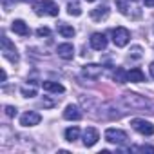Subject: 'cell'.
I'll list each match as a JSON object with an SVG mask.
<instances>
[{
    "label": "cell",
    "instance_id": "3",
    "mask_svg": "<svg viewBox=\"0 0 154 154\" xmlns=\"http://www.w3.org/2000/svg\"><path fill=\"white\" fill-rule=\"evenodd\" d=\"M131 125L134 131H138L140 134L143 136H152L154 134V125L149 122V120H143V118H132L131 120Z\"/></svg>",
    "mask_w": 154,
    "mask_h": 154
},
{
    "label": "cell",
    "instance_id": "29",
    "mask_svg": "<svg viewBox=\"0 0 154 154\" xmlns=\"http://www.w3.org/2000/svg\"><path fill=\"white\" fill-rule=\"evenodd\" d=\"M22 2H35V0H22Z\"/></svg>",
    "mask_w": 154,
    "mask_h": 154
},
{
    "label": "cell",
    "instance_id": "30",
    "mask_svg": "<svg viewBox=\"0 0 154 154\" xmlns=\"http://www.w3.org/2000/svg\"><path fill=\"white\" fill-rule=\"evenodd\" d=\"M87 2H94V0H87Z\"/></svg>",
    "mask_w": 154,
    "mask_h": 154
},
{
    "label": "cell",
    "instance_id": "20",
    "mask_svg": "<svg viewBox=\"0 0 154 154\" xmlns=\"http://www.w3.org/2000/svg\"><path fill=\"white\" fill-rule=\"evenodd\" d=\"M112 78H114V82H118V84H125V82H129V78H127V71H125L123 67H118V69L114 71Z\"/></svg>",
    "mask_w": 154,
    "mask_h": 154
},
{
    "label": "cell",
    "instance_id": "7",
    "mask_svg": "<svg viewBox=\"0 0 154 154\" xmlns=\"http://www.w3.org/2000/svg\"><path fill=\"white\" fill-rule=\"evenodd\" d=\"M40 120H42V116H40L36 111H27V112H24V114L20 116V125H24V127H33V125H38Z\"/></svg>",
    "mask_w": 154,
    "mask_h": 154
},
{
    "label": "cell",
    "instance_id": "15",
    "mask_svg": "<svg viewBox=\"0 0 154 154\" xmlns=\"http://www.w3.org/2000/svg\"><path fill=\"white\" fill-rule=\"evenodd\" d=\"M127 78L132 84H140V82H145V74H143V71L140 67H134V69L127 71Z\"/></svg>",
    "mask_w": 154,
    "mask_h": 154
},
{
    "label": "cell",
    "instance_id": "24",
    "mask_svg": "<svg viewBox=\"0 0 154 154\" xmlns=\"http://www.w3.org/2000/svg\"><path fill=\"white\" fill-rule=\"evenodd\" d=\"M36 35H38V36H49L51 31H49V27H38V29H36Z\"/></svg>",
    "mask_w": 154,
    "mask_h": 154
},
{
    "label": "cell",
    "instance_id": "19",
    "mask_svg": "<svg viewBox=\"0 0 154 154\" xmlns=\"http://www.w3.org/2000/svg\"><path fill=\"white\" fill-rule=\"evenodd\" d=\"M67 13H69L71 17H80V15H82L80 4L76 2V0H69V4H67Z\"/></svg>",
    "mask_w": 154,
    "mask_h": 154
},
{
    "label": "cell",
    "instance_id": "13",
    "mask_svg": "<svg viewBox=\"0 0 154 154\" xmlns=\"http://www.w3.org/2000/svg\"><path fill=\"white\" fill-rule=\"evenodd\" d=\"M63 118L65 120H80L82 118V112H80V109H78V105H67L65 107V111H63Z\"/></svg>",
    "mask_w": 154,
    "mask_h": 154
},
{
    "label": "cell",
    "instance_id": "9",
    "mask_svg": "<svg viewBox=\"0 0 154 154\" xmlns=\"http://www.w3.org/2000/svg\"><path fill=\"white\" fill-rule=\"evenodd\" d=\"M98 140H100V132H98L94 127H87V129L84 131V145H85V147L96 145Z\"/></svg>",
    "mask_w": 154,
    "mask_h": 154
},
{
    "label": "cell",
    "instance_id": "21",
    "mask_svg": "<svg viewBox=\"0 0 154 154\" xmlns=\"http://www.w3.org/2000/svg\"><path fill=\"white\" fill-rule=\"evenodd\" d=\"M58 33H60L63 38H72V36H74V27H72V26H67V24H60V26H58Z\"/></svg>",
    "mask_w": 154,
    "mask_h": 154
},
{
    "label": "cell",
    "instance_id": "26",
    "mask_svg": "<svg viewBox=\"0 0 154 154\" xmlns=\"http://www.w3.org/2000/svg\"><path fill=\"white\" fill-rule=\"evenodd\" d=\"M42 105L44 107H53V102L51 100H42Z\"/></svg>",
    "mask_w": 154,
    "mask_h": 154
},
{
    "label": "cell",
    "instance_id": "4",
    "mask_svg": "<svg viewBox=\"0 0 154 154\" xmlns=\"http://www.w3.org/2000/svg\"><path fill=\"white\" fill-rule=\"evenodd\" d=\"M2 54H4V58H8V60L13 62V63L18 62L17 47H15V44H11V40H9L6 35H2Z\"/></svg>",
    "mask_w": 154,
    "mask_h": 154
},
{
    "label": "cell",
    "instance_id": "22",
    "mask_svg": "<svg viewBox=\"0 0 154 154\" xmlns=\"http://www.w3.org/2000/svg\"><path fill=\"white\" fill-rule=\"evenodd\" d=\"M22 94L26 96V98H33V96H36V89L35 87H22Z\"/></svg>",
    "mask_w": 154,
    "mask_h": 154
},
{
    "label": "cell",
    "instance_id": "18",
    "mask_svg": "<svg viewBox=\"0 0 154 154\" xmlns=\"http://www.w3.org/2000/svg\"><path fill=\"white\" fill-rule=\"evenodd\" d=\"M80 138V129L78 127H76V125H72V127H69V129H65V140L67 141H76V140H78Z\"/></svg>",
    "mask_w": 154,
    "mask_h": 154
},
{
    "label": "cell",
    "instance_id": "28",
    "mask_svg": "<svg viewBox=\"0 0 154 154\" xmlns=\"http://www.w3.org/2000/svg\"><path fill=\"white\" fill-rule=\"evenodd\" d=\"M149 71H150V74H152V76H154V62H152V63H150V67H149Z\"/></svg>",
    "mask_w": 154,
    "mask_h": 154
},
{
    "label": "cell",
    "instance_id": "8",
    "mask_svg": "<svg viewBox=\"0 0 154 154\" xmlns=\"http://www.w3.org/2000/svg\"><path fill=\"white\" fill-rule=\"evenodd\" d=\"M89 44L94 51H103L107 47V38L103 33H93L91 38H89Z\"/></svg>",
    "mask_w": 154,
    "mask_h": 154
},
{
    "label": "cell",
    "instance_id": "23",
    "mask_svg": "<svg viewBox=\"0 0 154 154\" xmlns=\"http://www.w3.org/2000/svg\"><path fill=\"white\" fill-rule=\"evenodd\" d=\"M132 150H140V152H152V154H154V147H150V145H141V147H136V149H132Z\"/></svg>",
    "mask_w": 154,
    "mask_h": 154
},
{
    "label": "cell",
    "instance_id": "25",
    "mask_svg": "<svg viewBox=\"0 0 154 154\" xmlns=\"http://www.w3.org/2000/svg\"><path fill=\"white\" fill-rule=\"evenodd\" d=\"M4 109H6V114H8L9 118H13V116H17V109H15V107H11V105H6Z\"/></svg>",
    "mask_w": 154,
    "mask_h": 154
},
{
    "label": "cell",
    "instance_id": "16",
    "mask_svg": "<svg viewBox=\"0 0 154 154\" xmlns=\"http://www.w3.org/2000/svg\"><path fill=\"white\" fill-rule=\"evenodd\" d=\"M42 87H44V91H47V93H56V94L65 91V87H63L62 84L51 82V80H44V82H42Z\"/></svg>",
    "mask_w": 154,
    "mask_h": 154
},
{
    "label": "cell",
    "instance_id": "12",
    "mask_svg": "<svg viewBox=\"0 0 154 154\" xmlns=\"http://www.w3.org/2000/svg\"><path fill=\"white\" fill-rule=\"evenodd\" d=\"M107 17H109V8H107V6H100V8L91 9V18H93L94 22H102V20H105Z\"/></svg>",
    "mask_w": 154,
    "mask_h": 154
},
{
    "label": "cell",
    "instance_id": "27",
    "mask_svg": "<svg viewBox=\"0 0 154 154\" xmlns=\"http://www.w3.org/2000/svg\"><path fill=\"white\" fill-rule=\"evenodd\" d=\"M143 4H145L147 8H154V0H143Z\"/></svg>",
    "mask_w": 154,
    "mask_h": 154
},
{
    "label": "cell",
    "instance_id": "1",
    "mask_svg": "<svg viewBox=\"0 0 154 154\" xmlns=\"http://www.w3.org/2000/svg\"><path fill=\"white\" fill-rule=\"evenodd\" d=\"M58 6L53 2V0H42V2L35 4V13L36 15H49V17H58Z\"/></svg>",
    "mask_w": 154,
    "mask_h": 154
},
{
    "label": "cell",
    "instance_id": "5",
    "mask_svg": "<svg viewBox=\"0 0 154 154\" xmlns=\"http://www.w3.org/2000/svg\"><path fill=\"white\" fill-rule=\"evenodd\" d=\"M131 40V33L125 27H114L112 29V42L116 47H125Z\"/></svg>",
    "mask_w": 154,
    "mask_h": 154
},
{
    "label": "cell",
    "instance_id": "17",
    "mask_svg": "<svg viewBox=\"0 0 154 154\" xmlns=\"http://www.w3.org/2000/svg\"><path fill=\"white\" fill-rule=\"evenodd\" d=\"M123 102H125V103H129L131 107H134V105H143V107H145V105H149V103H147V100H141L138 94H123Z\"/></svg>",
    "mask_w": 154,
    "mask_h": 154
},
{
    "label": "cell",
    "instance_id": "14",
    "mask_svg": "<svg viewBox=\"0 0 154 154\" xmlns=\"http://www.w3.org/2000/svg\"><path fill=\"white\" fill-rule=\"evenodd\" d=\"M11 29L17 33V35H20V36H29V27H27V24L24 22V20H13V24H11Z\"/></svg>",
    "mask_w": 154,
    "mask_h": 154
},
{
    "label": "cell",
    "instance_id": "2",
    "mask_svg": "<svg viewBox=\"0 0 154 154\" xmlns=\"http://www.w3.org/2000/svg\"><path fill=\"white\" fill-rule=\"evenodd\" d=\"M105 140L109 141V143H114V145H125L127 141H129V136H127V132L125 131H122V129H107L105 131Z\"/></svg>",
    "mask_w": 154,
    "mask_h": 154
},
{
    "label": "cell",
    "instance_id": "10",
    "mask_svg": "<svg viewBox=\"0 0 154 154\" xmlns=\"http://www.w3.org/2000/svg\"><path fill=\"white\" fill-rule=\"evenodd\" d=\"M56 53H58V56L63 58V60H72V56H74V47H72V44H60V45L56 47Z\"/></svg>",
    "mask_w": 154,
    "mask_h": 154
},
{
    "label": "cell",
    "instance_id": "6",
    "mask_svg": "<svg viewBox=\"0 0 154 154\" xmlns=\"http://www.w3.org/2000/svg\"><path fill=\"white\" fill-rule=\"evenodd\" d=\"M102 72H103V67L100 63H87V65L82 67V74L85 76V78H91V80L102 76Z\"/></svg>",
    "mask_w": 154,
    "mask_h": 154
},
{
    "label": "cell",
    "instance_id": "11",
    "mask_svg": "<svg viewBox=\"0 0 154 154\" xmlns=\"http://www.w3.org/2000/svg\"><path fill=\"white\" fill-rule=\"evenodd\" d=\"M116 8H118V11H120L122 15H125V17H131V11L136 9V6H134L132 0H116Z\"/></svg>",
    "mask_w": 154,
    "mask_h": 154
}]
</instances>
